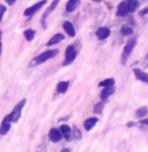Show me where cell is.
Returning <instances> with one entry per match:
<instances>
[{
  "label": "cell",
  "mask_w": 148,
  "mask_h": 152,
  "mask_svg": "<svg viewBox=\"0 0 148 152\" xmlns=\"http://www.w3.org/2000/svg\"><path fill=\"white\" fill-rule=\"evenodd\" d=\"M59 53L58 50H48V51H45V52L41 53L39 56H37L36 58L33 59L31 63H29V66L31 67H34L37 65H40L42 63L46 62V61L50 60V59L54 58L55 56H57Z\"/></svg>",
  "instance_id": "6da1fadb"
},
{
  "label": "cell",
  "mask_w": 148,
  "mask_h": 152,
  "mask_svg": "<svg viewBox=\"0 0 148 152\" xmlns=\"http://www.w3.org/2000/svg\"><path fill=\"white\" fill-rule=\"evenodd\" d=\"M26 99L21 100V102L14 107V109L12 110V112L10 114L5 117L6 119L8 120V121H10L11 123H16L21 116V112H23V109L24 107V105H26Z\"/></svg>",
  "instance_id": "7a4b0ae2"
},
{
  "label": "cell",
  "mask_w": 148,
  "mask_h": 152,
  "mask_svg": "<svg viewBox=\"0 0 148 152\" xmlns=\"http://www.w3.org/2000/svg\"><path fill=\"white\" fill-rule=\"evenodd\" d=\"M136 43H137L136 39H131V40H129L128 43L126 44L124 50H123L122 56H121V62H122L123 65L126 64L128 58L130 57V55L132 54V51L134 50L135 46H136Z\"/></svg>",
  "instance_id": "3957f363"
},
{
  "label": "cell",
  "mask_w": 148,
  "mask_h": 152,
  "mask_svg": "<svg viewBox=\"0 0 148 152\" xmlns=\"http://www.w3.org/2000/svg\"><path fill=\"white\" fill-rule=\"evenodd\" d=\"M76 58V50L75 47L73 45H70L66 48V52H65V60L63 62L64 66L70 65L71 63L74 61V59Z\"/></svg>",
  "instance_id": "277c9868"
},
{
  "label": "cell",
  "mask_w": 148,
  "mask_h": 152,
  "mask_svg": "<svg viewBox=\"0 0 148 152\" xmlns=\"http://www.w3.org/2000/svg\"><path fill=\"white\" fill-rule=\"evenodd\" d=\"M47 3V0H42L40 2H37L36 4H34L33 6L29 7V8H26V10H24V15L26 16H32L34 15V13H36L37 11H39L40 9L43 7L45 4Z\"/></svg>",
  "instance_id": "5b68a950"
},
{
  "label": "cell",
  "mask_w": 148,
  "mask_h": 152,
  "mask_svg": "<svg viewBox=\"0 0 148 152\" xmlns=\"http://www.w3.org/2000/svg\"><path fill=\"white\" fill-rule=\"evenodd\" d=\"M59 2H60V0H53V2H52L51 5L46 9V11H45V12H44L43 16H42V26H43V28H47V23H46V18H47V16H48L49 14H50L51 12L53 11L54 9L56 8V7H57Z\"/></svg>",
  "instance_id": "8992f818"
},
{
  "label": "cell",
  "mask_w": 148,
  "mask_h": 152,
  "mask_svg": "<svg viewBox=\"0 0 148 152\" xmlns=\"http://www.w3.org/2000/svg\"><path fill=\"white\" fill-rule=\"evenodd\" d=\"M49 139L52 142H54V143H57V142L61 141V139H62V133H61L60 130L56 128L51 129L50 132H49Z\"/></svg>",
  "instance_id": "52a82bcc"
},
{
  "label": "cell",
  "mask_w": 148,
  "mask_h": 152,
  "mask_svg": "<svg viewBox=\"0 0 148 152\" xmlns=\"http://www.w3.org/2000/svg\"><path fill=\"white\" fill-rule=\"evenodd\" d=\"M95 35H97L98 40L103 41V40H106V39H108V37H110L111 31H110V28H105V26H103V28H97Z\"/></svg>",
  "instance_id": "ba28073f"
},
{
  "label": "cell",
  "mask_w": 148,
  "mask_h": 152,
  "mask_svg": "<svg viewBox=\"0 0 148 152\" xmlns=\"http://www.w3.org/2000/svg\"><path fill=\"white\" fill-rule=\"evenodd\" d=\"M133 71H134V74L138 80H140V81H142V82H145V83H148V73L144 72V71H142L141 69H138V68H134Z\"/></svg>",
  "instance_id": "9c48e42d"
},
{
  "label": "cell",
  "mask_w": 148,
  "mask_h": 152,
  "mask_svg": "<svg viewBox=\"0 0 148 152\" xmlns=\"http://www.w3.org/2000/svg\"><path fill=\"white\" fill-rule=\"evenodd\" d=\"M129 13L128 11V7H127V1H123L118 5L117 12H116V15L117 16H126Z\"/></svg>",
  "instance_id": "30bf717a"
},
{
  "label": "cell",
  "mask_w": 148,
  "mask_h": 152,
  "mask_svg": "<svg viewBox=\"0 0 148 152\" xmlns=\"http://www.w3.org/2000/svg\"><path fill=\"white\" fill-rule=\"evenodd\" d=\"M115 92V87L114 85L113 86H107L105 87L103 89L100 91V99H103V100H107L108 99V96H111Z\"/></svg>",
  "instance_id": "8fae6325"
},
{
  "label": "cell",
  "mask_w": 148,
  "mask_h": 152,
  "mask_svg": "<svg viewBox=\"0 0 148 152\" xmlns=\"http://www.w3.org/2000/svg\"><path fill=\"white\" fill-rule=\"evenodd\" d=\"M64 39H65V37H64V35H62V34H56V35H54L50 40H49L48 43L46 44V46L50 47V46L56 45V44L60 43L61 41H63Z\"/></svg>",
  "instance_id": "7c38bea8"
},
{
  "label": "cell",
  "mask_w": 148,
  "mask_h": 152,
  "mask_svg": "<svg viewBox=\"0 0 148 152\" xmlns=\"http://www.w3.org/2000/svg\"><path fill=\"white\" fill-rule=\"evenodd\" d=\"M63 28H64V31L68 34L69 37L73 38V37L75 36V28H74L73 24L71 23L70 21H68V20L65 21V23H63Z\"/></svg>",
  "instance_id": "4fadbf2b"
},
{
  "label": "cell",
  "mask_w": 148,
  "mask_h": 152,
  "mask_svg": "<svg viewBox=\"0 0 148 152\" xmlns=\"http://www.w3.org/2000/svg\"><path fill=\"white\" fill-rule=\"evenodd\" d=\"M11 122L8 121L6 118H4L3 122L1 124V127H0V135H5L9 132V130L11 128V125H10Z\"/></svg>",
  "instance_id": "5bb4252c"
},
{
  "label": "cell",
  "mask_w": 148,
  "mask_h": 152,
  "mask_svg": "<svg viewBox=\"0 0 148 152\" xmlns=\"http://www.w3.org/2000/svg\"><path fill=\"white\" fill-rule=\"evenodd\" d=\"M80 4V0H69L66 3V11L67 12H73L79 6Z\"/></svg>",
  "instance_id": "9a60e30c"
},
{
  "label": "cell",
  "mask_w": 148,
  "mask_h": 152,
  "mask_svg": "<svg viewBox=\"0 0 148 152\" xmlns=\"http://www.w3.org/2000/svg\"><path fill=\"white\" fill-rule=\"evenodd\" d=\"M97 122H98V119H97V118H95V117H92V118H89V119H87L84 122V128H85V130H86V131H90V130L97 124Z\"/></svg>",
  "instance_id": "2e32d148"
},
{
  "label": "cell",
  "mask_w": 148,
  "mask_h": 152,
  "mask_svg": "<svg viewBox=\"0 0 148 152\" xmlns=\"http://www.w3.org/2000/svg\"><path fill=\"white\" fill-rule=\"evenodd\" d=\"M60 131H61V133H62V136H64V138H65L66 140H70L72 131H71L70 127H69L68 125H61Z\"/></svg>",
  "instance_id": "e0dca14e"
},
{
  "label": "cell",
  "mask_w": 148,
  "mask_h": 152,
  "mask_svg": "<svg viewBox=\"0 0 148 152\" xmlns=\"http://www.w3.org/2000/svg\"><path fill=\"white\" fill-rule=\"evenodd\" d=\"M127 7L129 12H134L139 7V1L138 0H128Z\"/></svg>",
  "instance_id": "ac0fdd59"
},
{
  "label": "cell",
  "mask_w": 148,
  "mask_h": 152,
  "mask_svg": "<svg viewBox=\"0 0 148 152\" xmlns=\"http://www.w3.org/2000/svg\"><path fill=\"white\" fill-rule=\"evenodd\" d=\"M68 86H69V82L68 81H60L57 84L58 92H59V94H65Z\"/></svg>",
  "instance_id": "d6986e66"
},
{
  "label": "cell",
  "mask_w": 148,
  "mask_h": 152,
  "mask_svg": "<svg viewBox=\"0 0 148 152\" xmlns=\"http://www.w3.org/2000/svg\"><path fill=\"white\" fill-rule=\"evenodd\" d=\"M105 104H106V100L102 99L100 102H97L95 107V114H98L100 115L103 113V107H105Z\"/></svg>",
  "instance_id": "ffe728a7"
},
{
  "label": "cell",
  "mask_w": 148,
  "mask_h": 152,
  "mask_svg": "<svg viewBox=\"0 0 148 152\" xmlns=\"http://www.w3.org/2000/svg\"><path fill=\"white\" fill-rule=\"evenodd\" d=\"M121 34L123 36H131L133 34V28L129 26H123L121 28Z\"/></svg>",
  "instance_id": "44dd1931"
},
{
  "label": "cell",
  "mask_w": 148,
  "mask_h": 152,
  "mask_svg": "<svg viewBox=\"0 0 148 152\" xmlns=\"http://www.w3.org/2000/svg\"><path fill=\"white\" fill-rule=\"evenodd\" d=\"M147 113H148V110H147V107H139V109L136 111V117L137 118H139V119H141V118L143 117H145L147 115Z\"/></svg>",
  "instance_id": "7402d4cb"
},
{
  "label": "cell",
  "mask_w": 148,
  "mask_h": 152,
  "mask_svg": "<svg viewBox=\"0 0 148 152\" xmlns=\"http://www.w3.org/2000/svg\"><path fill=\"white\" fill-rule=\"evenodd\" d=\"M115 84V80L113 78H108V79L103 80V81H100L98 86L102 87H107V86H113Z\"/></svg>",
  "instance_id": "603a6c76"
},
{
  "label": "cell",
  "mask_w": 148,
  "mask_h": 152,
  "mask_svg": "<svg viewBox=\"0 0 148 152\" xmlns=\"http://www.w3.org/2000/svg\"><path fill=\"white\" fill-rule=\"evenodd\" d=\"M23 35H24V38H26L28 41H33L34 38V35H36V33H34V29L29 28V29H26V31H24Z\"/></svg>",
  "instance_id": "cb8c5ba5"
},
{
  "label": "cell",
  "mask_w": 148,
  "mask_h": 152,
  "mask_svg": "<svg viewBox=\"0 0 148 152\" xmlns=\"http://www.w3.org/2000/svg\"><path fill=\"white\" fill-rule=\"evenodd\" d=\"M73 134H74V137H75L77 140H79V139H81V133H80V131H79V129L77 128V127H75L74 126L73 127Z\"/></svg>",
  "instance_id": "d4e9b609"
},
{
  "label": "cell",
  "mask_w": 148,
  "mask_h": 152,
  "mask_svg": "<svg viewBox=\"0 0 148 152\" xmlns=\"http://www.w3.org/2000/svg\"><path fill=\"white\" fill-rule=\"evenodd\" d=\"M5 11H6V7L0 4V23L2 21V18H3V15H4V13H5Z\"/></svg>",
  "instance_id": "484cf974"
},
{
  "label": "cell",
  "mask_w": 148,
  "mask_h": 152,
  "mask_svg": "<svg viewBox=\"0 0 148 152\" xmlns=\"http://www.w3.org/2000/svg\"><path fill=\"white\" fill-rule=\"evenodd\" d=\"M147 13H148V6H147V7H145L144 9H142V10L139 12V14H140V15H141V16L146 15Z\"/></svg>",
  "instance_id": "4316f807"
},
{
  "label": "cell",
  "mask_w": 148,
  "mask_h": 152,
  "mask_svg": "<svg viewBox=\"0 0 148 152\" xmlns=\"http://www.w3.org/2000/svg\"><path fill=\"white\" fill-rule=\"evenodd\" d=\"M140 123L143 124V125H147V126H148V119H143V120H141V121H140Z\"/></svg>",
  "instance_id": "83f0119b"
},
{
  "label": "cell",
  "mask_w": 148,
  "mask_h": 152,
  "mask_svg": "<svg viewBox=\"0 0 148 152\" xmlns=\"http://www.w3.org/2000/svg\"><path fill=\"white\" fill-rule=\"evenodd\" d=\"M5 1L7 2V3H8V4H9V5H12V4H13V3H14V2H15V1H16V0H5Z\"/></svg>",
  "instance_id": "f1b7e54d"
},
{
  "label": "cell",
  "mask_w": 148,
  "mask_h": 152,
  "mask_svg": "<svg viewBox=\"0 0 148 152\" xmlns=\"http://www.w3.org/2000/svg\"><path fill=\"white\" fill-rule=\"evenodd\" d=\"M134 123H132V122H130V123H128V127H132V126H134Z\"/></svg>",
  "instance_id": "f546056e"
},
{
  "label": "cell",
  "mask_w": 148,
  "mask_h": 152,
  "mask_svg": "<svg viewBox=\"0 0 148 152\" xmlns=\"http://www.w3.org/2000/svg\"><path fill=\"white\" fill-rule=\"evenodd\" d=\"M1 53H2V44L0 42V55H1Z\"/></svg>",
  "instance_id": "4dcf8cb0"
},
{
  "label": "cell",
  "mask_w": 148,
  "mask_h": 152,
  "mask_svg": "<svg viewBox=\"0 0 148 152\" xmlns=\"http://www.w3.org/2000/svg\"><path fill=\"white\" fill-rule=\"evenodd\" d=\"M61 151H62V152H69L70 150H69V149H62Z\"/></svg>",
  "instance_id": "1f68e13d"
},
{
  "label": "cell",
  "mask_w": 148,
  "mask_h": 152,
  "mask_svg": "<svg viewBox=\"0 0 148 152\" xmlns=\"http://www.w3.org/2000/svg\"><path fill=\"white\" fill-rule=\"evenodd\" d=\"M92 1H95V2H100V1H103V0H92Z\"/></svg>",
  "instance_id": "d6a6232c"
},
{
  "label": "cell",
  "mask_w": 148,
  "mask_h": 152,
  "mask_svg": "<svg viewBox=\"0 0 148 152\" xmlns=\"http://www.w3.org/2000/svg\"><path fill=\"white\" fill-rule=\"evenodd\" d=\"M0 38H1V31H0Z\"/></svg>",
  "instance_id": "836d02e7"
},
{
  "label": "cell",
  "mask_w": 148,
  "mask_h": 152,
  "mask_svg": "<svg viewBox=\"0 0 148 152\" xmlns=\"http://www.w3.org/2000/svg\"><path fill=\"white\" fill-rule=\"evenodd\" d=\"M147 58H148V54H147Z\"/></svg>",
  "instance_id": "e575fe53"
}]
</instances>
